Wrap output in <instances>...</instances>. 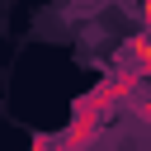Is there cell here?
<instances>
[{"label":"cell","instance_id":"obj_1","mask_svg":"<svg viewBox=\"0 0 151 151\" xmlns=\"http://www.w3.org/2000/svg\"><path fill=\"white\" fill-rule=\"evenodd\" d=\"M127 57H132V71H137V76H151V24H146V28L132 38Z\"/></svg>","mask_w":151,"mask_h":151},{"label":"cell","instance_id":"obj_2","mask_svg":"<svg viewBox=\"0 0 151 151\" xmlns=\"http://www.w3.org/2000/svg\"><path fill=\"white\" fill-rule=\"evenodd\" d=\"M28 151H61V142H57V137H33Z\"/></svg>","mask_w":151,"mask_h":151},{"label":"cell","instance_id":"obj_3","mask_svg":"<svg viewBox=\"0 0 151 151\" xmlns=\"http://www.w3.org/2000/svg\"><path fill=\"white\" fill-rule=\"evenodd\" d=\"M142 118H146V127H151V99H142Z\"/></svg>","mask_w":151,"mask_h":151}]
</instances>
